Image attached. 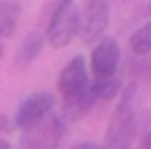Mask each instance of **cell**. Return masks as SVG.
Instances as JSON below:
<instances>
[{
    "label": "cell",
    "mask_w": 151,
    "mask_h": 149,
    "mask_svg": "<svg viewBox=\"0 0 151 149\" xmlns=\"http://www.w3.org/2000/svg\"><path fill=\"white\" fill-rule=\"evenodd\" d=\"M136 93L138 87L136 82H129L124 87L122 96H120L118 105L111 114V120L107 125V134H104L102 149H129L136 136Z\"/></svg>",
    "instance_id": "obj_1"
},
{
    "label": "cell",
    "mask_w": 151,
    "mask_h": 149,
    "mask_svg": "<svg viewBox=\"0 0 151 149\" xmlns=\"http://www.w3.org/2000/svg\"><path fill=\"white\" fill-rule=\"evenodd\" d=\"M2 51H5V49H2V42H0V58H2Z\"/></svg>",
    "instance_id": "obj_17"
},
{
    "label": "cell",
    "mask_w": 151,
    "mask_h": 149,
    "mask_svg": "<svg viewBox=\"0 0 151 149\" xmlns=\"http://www.w3.org/2000/svg\"><path fill=\"white\" fill-rule=\"evenodd\" d=\"M67 136V120L58 114H47L29 129H22L18 149H58Z\"/></svg>",
    "instance_id": "obj_2"
},
{
    "label": "cell",
    "mask_w": 151,
    "mask_h": 149,
    "mask_svg": "<svg viewBox=\"0 0 151 149\" xmlns=\"http://www.w3.org/2000/svg\"><path fill=\"white\" fill-rule=\"evenodd\" d=\"M96 105V96L91 85L80 93H73L69 98H62V118L65 120H80L91 111V107Z\"/></svg>",
    "instance_id": "obj_8"
},
{
    "label": "cell",
    "mask_w": 151,
    "mask_h": 149,
    "mask_svg": "<svg viewBox=\"0 0 151 149\" xmlns=\"http://www.w3.org/2000/svg\"><path fill=\"white\" fill-rule=\"evenodd\" d=\"M129 47H131V51L136 56H149L151 54V20L131 33Z\"/></svg>",
    "instance_id": "obj_12"
},
{
    "label": "cell",
    "mask_w": 151,
    "mask_h": 149,
    "mask_svg": "<svg viewBox=\"0 0 151 149\" xmlns=\"http://www.w3.org/2000/svg\"><path fill=\"white\" fill-rule=\"evenodd\" d=\"M71 149H102V145H98V142H91V140H85V142H78V145H73Z\"/></svg>",
    "instance_id": "obj_14"
},
{
    "label": "cell",
    "mask_w": 151,
    "mask_h": 149,
    "mask_svg": "<svg viewBox=\"0 0 151 149\" xmlns=\"http://www.w3.org/2000/svg\"><path fill=\"white\" fill-rule=\"evenodd\" d=\"M120 45L118 40L113 38H102L93 45L91 49V58H89V69L93 78H109V76H116L120 65Z\"/></svg>",
    "instance_id": "obj_5"
},
{
    "label": "cell",
    "mask_w": 151,
    "mask_h": 149,
    "mask_svg": "<svg viewBox=\"0 0 151 149\" xmlns=\"http://www.w3.org/2000/svg\"><path fill=\"white\" fill-rule=\"evenodd\" d=\"M140 149H151V131H147L142 136V142H140Z\"/></svg>",
    "instance_id": "obj_15"
},
{
    "label": "cell",
    "mask_w": 151,
    "mask_h": 149,
    "mask_svg": "<svg viewBox=\"0 0 151 149\" xmlns=\"http://www.w3.org/2000/svg\"><path fill=\"white\" fill-rule=\"evenodd\" d=\"M91 89H93L96 103L98 100H113L122 89V80L118 76H109V78H93L91 80Z\"/></svg>",
    "instance_id": "obj_11"
},
{
    "label": "cell",
    "mask_w": 151,
    "mask_h": 149,
    "mask_svg": "<svg viewBox=\"0 0 151 149\" xmlns=\"http://www.w3.org/2000/svg\"><path fill=\"white\" fill-rule=\"evenodd\" d=\"M45 47V36L40 31H31L24 36L22 45L18 47V51H16V67L18 69H27L33 60L38 58V54L42 51Z\"/></svg>",
    "instance_id": "obj_9"
},
{
    "label": "cell",
    "mask_w": 151,
    "mask_h": 149,
    "mask_svg": "<svg viewBox=\"0 0 151 149\" xmlns=\"http://www.w3.org/2000/svg\"><path fill=\"white\" fill-rule=\"evenodd\" d=\"M0 149H11V147H9V142H7L5 138H0Z\"/></svg>",
    "instance_id": "obj_16"
},
{
    "label": "cell",
    "mask_w": 151,
    "mask_h": 149,
    "mask_svg": "<svg viewBox=\"0 0 151 149\" xmlns=\"http://www.w3.org/2000/svg\"><path fill=\"white\" fill-rule=\"evenodd\" d=\"M91 85L89 69H87V60L82 56H76L62 67L60 76H58V91L62 98H69L73 93L85 91Z\"/></svg>",
    "instance_id": "obj_7"
},
{
    "label": "cell",
    "mask_w": 151,
    "mask_h": 149,
    "mask_svg": "<svg viewBox=\"0 0 151 149\" xmlns=\"http://www.w3.org/2000/svg\"><path fill=\"white\" fill-rule=\"evenodd\" d=\"M71 2H76V0H51V2L47 5V11H45V18L49 20V16H51L56 9H60V7H67V5H71Z\"/></svg>",
    "instance_id": "obj_13"
},
{
    "label": "cell",
    "mask_w": 151,
    "mask_h": 149,
    "mask_svg": "<svg viewBox=\"0 0 151 149\" xmlns=\"http://www.w3.org/2000/svg\"><path fill=\"white\" fill-rule=\"evenodd\" d=\"M20 11L22 7L18 0H0V40L11 38L16 33Z\"/></svg>",
    "instance_id": "obj_10"
},
{
    "label": "cell",
    "mask_w": 151,
    "mask_h": 149,
    "mask_svg": "<svg viewBox=\"0 0 151 149\" xmlns=\"http://www.w3.org/2000/svg\"><path fill=\"white\" fill-rule=\"evenodd\" d=\"M53 105H56V98L47 91H38L31 93L18 105L16 109V118H14V125L18 129H29L31 125H36L38 120H42L47 114H51Z\"/></svg>",
    "instance_id": "obj_6"
},
{
    "label": "cell",
    "mask_w": 151,
    "mask_h": 149,
    "mask_svg": "<svg viewBox=\"0 0 151 149\" xmlns=\"http://www.w3.org/2000/svg\"><path fill=\"white\" fill-rule=\"evenodd\" d=\"M109 27V0H87L80 11V38L93 45Z\"/></svg>",
    "instance_id": "obj_4"
},
{
    "label": "cell",
    "mask_w": 151,
    "mask_h": 149,
    "mask_svg": "<svg viewBox=\"0 0 151 149\" xmlns=\"http://www.w3.org/2000/svg\"><path fill=\"white\" fill-rule=\"evenodd\" d=\"M76 36H80V7L71 2L56 9L47 20V42L53 49H62Z\"/></svg>",
    "instance_id": "obj_3"
}]
</instances>
